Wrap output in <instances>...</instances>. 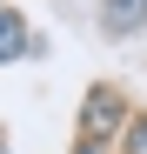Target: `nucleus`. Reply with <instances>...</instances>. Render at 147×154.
<instances>
[{
	"mask_svg": "<svg viewBox=\"0 0 147 154\" xmlns=\"http://www.w3.org/2000/svg\"><path fill=\"white\" fill-rule=\"evenodd\" d=\"M20 54V14H0V60Z\"/></svg>",
	"mask_w": 147,
	"mask_h": 154,
	"instance_id": "7ed1b4c3",
	"label": "nucleus"
},
{
	"mask_svg": "<svg viewBox=\"0 0 147 154\" xmlns=\"http://www.w3.org/2000/svg\"><path fill=\"white\" fill-rule=\"evenodd\" d=\"M147 27V0H107V34H134Z\"/></svg>",
	"mask_w": 147,
	"mask_h": 154,
	"instance_id": "f257e3e1",
	"label": "nucleus"
},
{
	"mask_svg": "<svg viewBox=\"0 0 147 154\" xmlns=\"http://www.w3.org/2000/svg\"><path fill=\"white\" fill-rule=\"evenodd\" d=\"M127 154H147V121H140L134 134H127Z\"/></svg>",
	"mask_w": 147,
	"mask_h": 154,
	"instance_id": "20e7f679",
	"label": "nucleus"
},
{
	"mask_svg": "<svg viewBox=\"0 0 147 154\" xmlns=\"http://www.w3.org/2000/svg\"><path fill=\"white\" fill-rule=\"evenodd\" d=\"M87 127H94V134H100V127H114V94H107V87L87 100Z\"/></svg>",
	"mask_w": 147,
	"mask_h": 154,
	"instance_id": "f03ea898",
	"label": "nucleus"
}]
</instances>
